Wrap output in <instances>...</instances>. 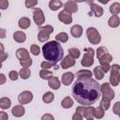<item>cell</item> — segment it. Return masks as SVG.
Masks as SVG:
<instances>
[{"mask_svg":"<svg viewBox=\"0 0 120 120\" xmlns=\"http://www.w3.org/2000/svg\"><path fill=\"white\" fill-rule=\"evenodd\" d=\"M8 7V0H0V8L1 9H6Z\"/></svg>","mask_w":120,"mask_h":120,"instance_id":"obj_46","label":"cell"},{"mask_svg":"<svg viewBox=\"0 0 120 120\" xmlns=\"http://www.w3.org/2000/svg\"><path fill=\"white\" fill-rule=\"evenodd\" d=\"M103 116H104V110H103L101 107L95 108V111H94V117L97 118V119H101V118H103Z\"/></svg>","mask_w":120,"mask_h":120,"instance_id":"obj_35","label":"cell"},{"mask_svg":"<svg viewBox=\"0 0 120 120\" xmlns=\"http://www.w3.org/2000/svg\"><path fill=\"white\" fill-rule=\"evenodd\" d=\"M93 74L95 75V77H96V79H97L98 81L102 80L103 77H104V72H103V70L101 69L100 66L96 67V68H94V70H93Z\"/></svg>","mask_w":120,"mask_h":120,"instance_id":"obj_28","label":"cell"},{"mask_svg":"<svg viewBox=\"0 0 120 120\" xmlns=\"http://www.w3.org/2000/svg\"><path fill=\"white\" fill-rule=\"evenodd\" d=\"M72 120H82V116L80 115L79 113L75 112V113L72 115Z\"/></svg>","mask_w":120,"mask_h":120,"instance_id":"obj_49","label":"cell"},{"mask_svg":"<svg viewBox=\"0 0 120 120\" xmlns=\"http://www.w3.org/2000/svg\"><path fill=\"white\" fill-rule=\"evenodd\" d=\"M19 75H20V77H21L22 79L26 80V79H28V78L30 77L31 71H30V69H29L28 68H22L20 70Z\"/></svg>","mask_w":120,"mask_h":120,"instance_id":"obj_32","label":"cell"},{"mask_svg":"<svg viewBox=\"0 0 120 120\" xmlns=\"http://www.w3.org/2000/svg\"><path fill=\"white\" fill-rule=\"evenodd\" d=\"M0 32H1V38H5V34H6V30L4 28H1Z\"/></svg>","mask_w":120,"mask_h":120,"instance_id":"obj_52","label":"cell"},{"mask_svg":"<svg viewBox=\"0 0 120 120\" xmlns=\"http://www.w3.org/2000/svg\"><path fill=\"white\" fill-rule=\"evenodd\" d=\"M110 105H111V100L106 98H102L100 102H99V107H101L104 111L108 110L110 108Z\"/></svg>","mask_w":120,"mask_h":120,"instance_id":"obj_34","label":"cell"},{"mask_svg":"<svg viewBox=\"0 0 120 120\" xmlns=\"http://www.w3.org/2000/svg\"><path fill=\"white\" fill-rule=\"evenodd\" d=\"M76 64V60L71 57L70 55H67L66 57H64V59L61 61V68L64 69H67L68 68L73 67Z\"/></svg>","mask_w":120,"mask_h":120,"instance_id":"obj_12","label":"cell"},{"mask_svg":"<svg viewBox=\"0 0 120 120\" xmlns=\"http://www.w3.org/2000/svg\"><path fill=\"white\" fill-rule=\"evenodd\" d=\"M90 120H93V119H90Z\"/></svg>","mask_w":120,"mask_h":120,"instance_id":"obj_56","label":"cell"},{"mask_svg":"<svg viewBox=\"0 0 120 120\" xmlns=\"http://www.w3.org/2000/svg\"><path fill=\"white\" fill-rule=\"evenodd\" d=\"M119 24H120V19L117 15H112L108 21V25L112 28H115L119 26Z\"/></svg>","mask_w":120,"mask_h":120,"instance_id":"obj_22","label":"cell"},{"mask_svg":"<svg viewBox=\"0 0 120 120\" xmlns=\"http://www.w3.org/2000/svg\"><path fill=\"white\" fill-rule=\"evenodd\" d=\"M0 47H1V50H2L1 54H3L4 53V46H3V43H0Z\"/></svg>","mask_w":120,"mask_h":120,"instance_id":"obj_53","label":"cell"},{"mask_svg":"<svg viewBox=\"0 0 120 120\" xmlns=\"http://www.w3.org/2000/svg\"><path fill=\"white\" fill-rule=\"evenodd\" d=\"M33 19L35 23L38 26H40L45 22V16L43 11L39 8H33Z\"/></svg>","mask_w":120,"mask_h":120,"instance_id":"obj_7","label":"cell"},{"mask_svg":"<svg viewBox=\"0 0 120 120\" xmlns=\"http://www.w3.org/2000/svg\"><path fill=\"white\" fill-rule=\"evenodd\" d=\"M13 39L18 43H22L26 39V35L22 31H16L13 34Z\"/></svg>","mask_w":120,"mask_h":120,"instance_id":"obj_19","label":"cell"},{"mask_svg":"<svg viewBox=\"0 0 120 120\" xmlns=\"http://www.w3.org/2000/svg\"><path fill=\"white\" fill-rule=\"evenodd\" d=\"M84 106H79V107H77V109H76V112L77 113H79L80 115H82V117H84Z\"/></svg>","mask_w":120,"mask_h":120,"instance_id":"obj_45","label":"cell"},{"mask_svg":"<svg viewBox=\"0 0 120 120\" xmlns=\"http://www.w3.org/2000/svg\"><path fill=\"white\" fill-rule=\"evenodd\" d=\"M38 4V1L36 0H26L25 1V7L28 8H34V7Z\"/></svg>","mask_w":120,"mask_h":120,"instance_id":"obj_42","label":"cell"},{"mask_svg":"<svg viewBox=\"0 0 120 120\" xmlns=\"http://www.w3.org/2000/svg\"><path fill=\"white\" fill-rule=\"evenodd\" d=\"M70 33H71V35H72L74 38H81V36L82 35V27L81 25H79V24H75V25H73V26L71 27Z\"/></svg>","mask_w":120,"mask_h":120,"instance_id":"obj_18","label":"cell"},{"mask_svg":"<svg viewBox=\"0 0 120 120\" xmlns=\"http://www.w3.org/2000/svg\"><path fill=\"white\" fill-rule=\"evenodd\" d=\"M94 54L95 52L92 48H86L84 50L83 57L81 60V65L84 68H89L94 64Z\"/></svg>","mask_w":120,"mask_h":120,"instance_id":"obj_3","label":"cell"},{"mask_svg":"<svg viewBox=\"0 0 120 120\" xmlns=\"http://www.w3.org/2000/svg\"><path fill=\"white\" fill-rule=\"evenodd\" d=\"M19 73L16 71V70H11V71H9V73H8V78L11 80V81H16V80H18V78H19Z\"/></svg>","mask_w":120,"mask_h":120,"instance_id":"obj_40","label":"cell"},{"mask_svg":"<svg viewBox=\"0 0 120 120\" xmlns=\"http://www.w3.org/2000/svg\"><path fill=\"white\" fill-rule=\"evenodd\" d=\"M39 77L43 80H50L51 78H52V72L48 70V69H41L39 71Z\"/></svg>","mask_w":120,"mask_h":120,"instance_id":"obj_29","label":"cell"},{"mask_svg":"<svg viewBox=\"0 0 120 120\" xmlns=\"http://www.w3.org/2000/svg\"><path fill=\"white\" fill-rule=\"evenodd\" d=\"M40 66H41L42 69H49V68H52L54 65L52 64V63H50V62H48V61H44V62H42V63L40 64ZM54 67H55V68H58L57 66H54Z\"/></svg>","mask_w":120,"mask_h":120,"instance_id":"obj_39","label":"cell"},{"mask_svg":"<svg viewBox=\"0 0 120 120\" xmlns=\"http://www.w3.org/2000/svg\"><path fill=\"white\" fill-rule=\"evenodd\" d=\"M16 57L20 61H24V60H27V59L30 58L28 51L26 49H24V48H19L16 51Z\"/></svg>","mask_w":120,"mask_h":120,"instance_id":"obj_14","label":"cell"},{"mask_svg":"<svg viewBox=\"0 0 120 120\" xmlns=\"http://www.w3.org/2000/svg\"><path fill=\"white\" fill-rule=\"evenodd\" d=\"M30 52H32L33 55H38L39 52H40V48L38 47V45L37 44H32L31 47H30Z\"/></svg>","mask_w":120,"mask_h":120,"instance_id":"obj_38","label":"cell"},{"mask_svg":"<svg viewBox=\"0 0 120 120\" xmlns=\"http://www.w3.org/2000/svg\"><path fill=\"white\" fill-rule=\"evenodd\" d=\"M87 4L90 5V8H91V12H89V14L91 13H94V15L98 18L101 17L103 15V8L98 6V4H95L93 1H86Z\"/></svg>","mask_w":120,"mask_h":120,"instance_id":"obj_10","label":"cell"},{"mask_svg":"<svg viewBox=\"0 0 120 120\" xmlns=\"http://www.w3.org/2000/svg\"><path fill=\"white\" fill-rule=\"evenodd\" d=\"M109 9L112 15H117L118 13H120V4L118 2H114L110 6Z\"/></svg>","mask_w":120,"mask_h":120,"instance_id":"obj_31","label":"cell"},{"mask_svg":"<svg viewBox=\"0 0 120 120\" xmlns=\"http://www.w3.org/2000/svg\"><path fill=\"white\" fill-rule=\"evenodd\" d=\"M100 91H101V95L102 98H106L110 100L114 98V91L111 88L110 83L109 82H104L100 85Z\"/></svg>","mask_w":120,"mask_h":120,"instance_id":"obj_8","label":"cell"},{"mask_svg":"<svg viewBox=\"0 0 120 120\" xmlns=\"http://www.w3.org/2000/svg\"><path fill=\"white\" fill-rule=\"evenodd\" d=\"M42 53L46 61L56 66L60 60H63L64 50L58 41L52 40L42 46Z\"/></svg>","mask_w":120,"mask_h":120,"instance_id":"obj_2","label":"cell"},{"mask_svg":"<svg viewBox=\"0 0 120 120\" xmlns=\"http://www.w3.org/2000/svg\"><path fill=\"white\" fill-rule=\"evenodd\" d=\"M86 36L88 38V41L92 44H98L101 40V36L99 32L95 27H89L86 30Z\"/></svg>","mask_w":120,"mask_h":120,"instance_id":"obj_6","label":"cell"},{"mask_svg":"<svg viewBox=\"0 0 120 120\" xmlns=\"http://www.w3.org/2000/svg\"><path fill=\"white\" fill-rule=\"evenodd\" d=\"M112 60V56L110 53H107L103 57H101L98 61H99V64H110Z\"/></svg>","mask_w":120,"mask_h":120,"instance_id":"obj_37","label":"cell"},{"mask_svg":"<svg viewBox=\"0 0 120 120\" xmlns=\"http://www.w3.org/2000/svg\"><path fill=\"white\" fill-rule=\"evenodd\" d=\"M41 120H54V117L51 113H45L42 115Z\"/></svg>","mask_w":120,"mask_h":120,"instance_id":"obj_47","label":"cell"},{"mask_svg":"<svg viewBox=\"0 0 120 120\" xmlns=\"http://www.w3.org/2000/svg\"><path fill=\"white\" fill-rule=\"evenodd\" d=\"M99 2H100V3H103V4H106V3H108V0H106V1H101V0H99Z\"/></svg>","mask_w":120,"mask_h":120,"instance_id":"obj_54","label":"cell"},{"mask_svg":"<svg viewBox=\"0 0 120 120\" xmlns=\"http://www.w3.org/2000/svg\"><path fill=\"white\" fill-rule=\"evenodd\" d=\"M0 77H1V81H0V84H4V83L6 82V76H5V74H3V73H1V74H0Z\"/></svg>","mask_w":120,"mask_h":120,"instance_id":"obj_50","label":"cell"},{"mask_svg":"<svg viewBox=\"0 0 120 120\" xmlns=\"http://www.w3.org/2000/svg\"><path fill=\"white\" fill-rule=\"evenodd\" d=\"M112 112L114 114H120V101H117L114 103L113 107H112Z\"/></svg>","mask_w":120,"mask_h":120,"instance_id":"obj_43","label":"cell"},{"mask_svg":"<svg viewBox=\"0 0 120 120\" xmlns=\"http://www.w3.org/2000/svg\"><path fill=\"white\" fill-rule=\"evenodd\" d=\"M55 39L56 41H60L62 43H66L68 40V35L65 32H60L55 36Z\"/></svg>","mask_w":120,"mask_h":120,"instance_id":"obj_30","label":"cell"},{"mask_svg":"<svg viewBox=\"0 0 120 120\" xmlns=\"http://www.w3.org/2000/svg\"><path fill=\"white\" fill-rule=\"evenodd\" d=\"M58 20L60 22H62L65 24H69L72 22V16L71 13L63 9L62 11H60V13L58 14Z\"/></svg>","mask_w":120,"mask_h":120,"instance_id":"obj_11","label":"cell"},{"mask_svg":"<svg viewBox=\"0 0 120 120\" xmlns=\"http://www.w3.org/2000/svg\"><path fill=\"white\" fill-rule=\"evenodd\" d=\"M63 6H64L63 2L62 1H59V0H51L49 2V8H50V9H52L53 11L58 10Z\"/></svg>","mask_w":120,"mask_h":120,"instance_id":"obj_20","label":"cell"},{"mask_svg":"<svg viewBox=\"0 0 120 120\" xmlns=\"http://www.w3.org/2000/svg\"><path fill=\"white\" fill-rule=\"evenodd\" d=\"M8 115L7 112H0V120H8Z\"/></svg>","mask_w":120,"mask_h":120,"instance_id":"obj_48","label":"cell"},{"mask_svg":"<svg viewBox=\"0 0 120 120\" xmlns=\"http://www.w3.org/2000/svg\"><path fill=\"white\" fill-rule=\"evenodd\" d=\"M119 117H120V114H119Z\"/></svg>","mask_w":120,"mask_h":120,"instance_id":"obj_55","label":"cell"},{"mask_svg":"<svg viewBox=\"0 0 120 120\" xmlns=\"http://www.w3.org/2000/svg\"><path fill=\"white\" fill-rule=\"evenodd\" d=\"M120 82V66L118 64H113L111 66V75L110 83L112 86H117Z\"/></svg>","mask_w":120,"mask_h":120,"instance_id":"obj_4","label":"cell"},{"mask_svg":"<svg viewBox=\"0 0 120 120\" xmlns=\"http://www.w3.org/2000/svg\"><path fill=\"white\" fill-rule=\"evenodd\" d=\"M71 94L78 103L89 106L100 98V85L92 78H77L72 85Z\"/></svg>","mask_w":120,"mask_h":120,"instance_id":"obj_1","label":"cell"},{"mask_svg":"<svg viewBox=\"0 0 120 120\" xmlns=\"http://www.w3.org/2000/svg\"><path fill=\"white\" fill-rule=\"evenodd\" d=\"M61 106L64 109H70L73 106V100L71 98L69 97H66L63 98V100L61 101Z\"/></svg>","mask_w":120,"mask_h":120,"instance_id":"obj_25","label":"cell"},{"mask_svg":"<svg viewBox=\"0 0 120 120\" xmlns=\"http://www.w3.org/2000/svg\"><path fill=\"white\" fill-rule=\"evenodd\" d=\"M74 77H75V75L72 72H65V73H63V75H62V83L64 85H66V86L69 85L73 82Z\"/></svg>","mask_w":120,"mask_h":120,"instance_id":"obj_15","label":"cell"},{"mask_svg":"<svg viewBox=\"0 0 120 120\" xmlns=\"http://www.w3.org/2000/svg\"><path fill=\"white\" fill-rule=\"evenodd\" d=\"M11 112H12V115L15 117H22L25 112V109L22 105H16L12 108Z\"/></svg>","mask_w":120,"mask_h":120,"instance_id":"obj_16","label":"cell"},{"mask_svg":"<svg viewBox=\"0 0 120 120\" xmlns=\"http://www.w3.org/2000/svg\"><path fill=\"white\" fill-rule=\"evenodd\" d=\"M94 111H95V108L93 106H85V108H84V117L87 120L93 119L94 118Z\"/></svg>","mask_w":120,"mask_h":120,"instance_id":"obj_24","label":"cell"},{"mask_svg":"<svg viewBox=\"0 0 120 120\" xmlns=\"http://www.w3.org/2000/svg\"><path fill=\"white\" fill-rule=\"evenodd\" d=\"M53 32V27L52 25H45L39 27V32L38 34V39L40 42H45L50 38V35Z\"/></svg>","mask_w":120,"mask_h":120,"instance_id":"obj_5","label":"cell"},{"mask_svg":"<svg viewBox=\"0 0 120 120\" xmlns=\"http://www.w3.org/2000/svg\"><path fill=\"white\" fill-rule=\"evenodd\" d=\"M68 55H70L74 59H77L81 55V51L78 48H75V47L70 48V49H68Z\"/></svg>","mask_w":120,"mask_h":120,"instance_id":"obj_33","label":"cell"},{"mask_svg":"<svg viewBox=\"0 0 120 120\" xmlns=\"http://www.w3.org/2000/svg\"><path fill=\"white\" fill-rule=\"evenodd\" d=\"M92 75L93 73L89 69H81L75 74L77 78H92Z\"/></svg>","mask_w":120,"mask_h":120,"instance_id":"obj_23","label":"cell"},{"mask_svg":"<svg viewBox=\"0 0 120 120\" xmlns=\"http://www.w3.org/2000/svg\"><path fill=\"white\" fill-rule=\"evenodd\" d=\"M11 106V100L8 98H1L0 99V108L3 109V110H6V109H8L9 107Z\"/></svg>","mask_w":120,"mask_h":120,"instance_id":"obj_27","label":"cell"},{"mask_svg":"<svg viewBox=\"0 0 120 120\" xmlns=\"http://www.w3.org/2000/svg\"><path fill=\"white\" fill-rule=\"evenodd\" d=\"M100 68H101V69L103 70L104 73H107V72L111 69L110 64H100Z\"/></svg>","mask_w":120,"mask_h":120,"instance_id":"obj_44","label":"cell"},{"mask_svg":"<svg viewBox=\"0 0 120 120\" xmlns=\"http://www.w3.org/2000/svg\"><path fill=\"white\" fill-rule=\"evenodd\" d=\"M54 99V95L52 94V92H46L43 96H42V101L46 104H49L51 102H52Z\"/></svg>","mask_w":120,"mask_h":120,"instance_id":"obj_26","label":"cell"},{"mask_svg":"<svg viewBox=\"0 0 120 120\" xmlns=\"http://www.w3.org/2000/svg\"><path fill=\"white\" fill-rule=\"evenodd\" d=\"M18 100L20 102L21 105H24V104H28L33 100V94L30 91H22L19 97H18Z\"/></svg>","mask_w":120,"mask_h":120,"instance_id":"obj_9","label":"cell"},{"mask_svg":"<svg viewBox=\"0 0 120 120\" xmlns=\"http://www.w3.org/2000/svg\"><path fill=\"white\" fill-rule=\"evenodd\" d=\"M107 53H108V51H107V49H106L104 46H100V47H98V50H97V57H98V60H99L101 57H103L105 54H107Z\"/></svg>","mask_w":120,"mask_h":120,"instance_id":"obj_36","label":"cell"},{"mask_svg":"<svg viewBox=\"0 0 120 120\" xmlns=\"http://www.w3.org/2000/svg\"><path fill=\"white\" fill-rule=\"evenodd\" d=\"M33 61L31 58L27 59V60H24V61H20V65L22 67V68H29L31 65H32Z\"/></svg>","mask_w":120,"mask_h":120,"instance_id":"obj_41","label":"cell"},{"mask_svg":"<svg viewBox=\"0 0 120 120\" xmlns=\"http://www.w3.org/2000/svg\"><path fill=\"white\" fill-rule=\"evenodd\" d=\"M64 9L70 12V13H75L78 11V6H77V3L75 1H67L65 4H64Z\"/></svg>","mask_w":120,"mask_h":120,"instance_id":"obj_13","label":"cell"},{"mask_svg":"<svg viewBox=\"0 0 120 120\" xmlns=\"http://www.w3.org/2000/svg\"><path fill=\"white\" fill-rule=\"evenodd\" d=\"M48 84L50 86V88L53 89V90H57L60 88V85H61V82L59 81V79L56 77V76H53L52 78H51L49 81H48Z\"/></svg>","mask_w":120,"mask_h":120,"instance_id":"obj_17","label":"cell"},{"mask_svg":"<svg viewBox=\"0 0 120 120\" xmlns=\"http://www.w3.org/2000/svg\"><path fill=\"white\" fill-rule=\"evenodd\" d=\"M31 24V22H30V19L27 18V17H22L20 20H19V22H18V25L21 29H27Z\"/></svg>","mask_w":120,"mask_h":120,"instance_id":"obj_21","label":"cell"},{"mask_svg":"<svg viewBox=\"0 0 120 120\" xmlns=\"http://www.w3.org/2000/svg\"><path fill=\"white\" fill-rule=\"evenodd\" d=\"M8 53H6V52H4L3 54H1V61H2V63L8 58Z\"/></svg>","mask_w":120,"mask_h":120,"instance_id":"obj_51","label":"cell"}]
</instances>
